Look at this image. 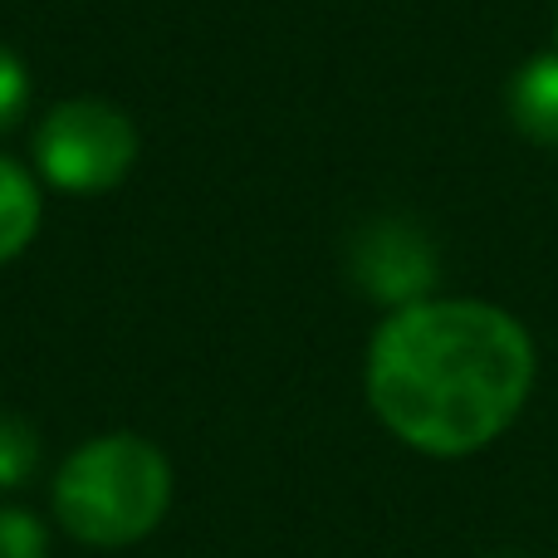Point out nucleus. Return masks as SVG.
I'll use <instances>...</instances> for the list:
<instances>
[{
	"mask_svg": "<svg viewBox=\"0 0 558 558\" xmlns=\"http://www.w3.org/2000/svg\"><path fill=\"white\" fill-rule=\"evenodd\" d=\"M510 118L530 143L558 147V54H539L510 78Z\"/></svg>",
	"mask_w": 558,
	"mask_h": 558,
	"instance_id": "423d86ee",
	"label": "nucleus"
},
{
	"mask_svg": "<svg viewBox=\"0 0 558 558\" xmlns=\"http://www.w3.org/2000/svg\"><path fill=\"white\" fill-rule=\"evenodd\" d=\"M0 558H49V530L20 505H0Z\"/></svg>",
	"mask_w": 558,
	"mask_h": 558,
	"instance_id": "6e6552de",
	"label": "nucleus"
},
{
	"mask_svg": "<svg viewBox=\"0 0 558 558\" xmlns=\"http://www.w3.org/2000/svg\"><path fill=\"white\" fill-rule=\"evenodd\" d=\"M353 279L363 294H373L377 304H416L432 299L436 284V251L416 226L407 221H373L353 241Z\"/></svg>",
	"mask_w": 558,
	"mask_h": 558,
	"instance_id": "20e7f679",
	"label": "nucleus"
},
{
	"mask_svg": "<svg viewBox=\"0 0 558 558\" xmlns=\"http://www.w3.org/2000/svg\"><path fill=\"white\" fill-rule=\"evenodd\" d=\"M25 108H29V69L15 49L0 45V133H10L25 118Z\"/></svg>",
	"mask_w": 558,
	"mask_h": 558,
	"instance_id": "1a4fd4ad",
	"label": "nucleus"
},
{
	"mask_svg": "<svg viewBox=\"0 0 558 558\" xmlns=\"http://www.w3.org/2000/svg\"><path fill=\"white\" fill-rule=\"evenodd\" d=\"M39 221H45V196H39L35 172L0 153V265L35 245Z\"/></svg>",
	"mask_w": 558,
	"mask_h": 558,
	"instance_id": "39448f33",
	"label": "nucleus"
},
{
	"mask_svg": "<svg viewBox=\"0 0 558 558\" xmlns=\"http://www.w3.org/2000/svg\"><path fill=\"white\" fill-rule=\"evenodd\" d=\"M534 338L485 299H416L367 343V402L402 446L436 461L475 456L534 392Z\"/></svg>",
	"mask_w": 558,
	"mask_h": 558,
	"instance_id": "f257e3e1",
	"label": "nucleus"
},
{
	"mask_svg": "<svg viewBox=\"0 0 558 558\" xmlns=\"http://www.w3.org/2000/svg\"><path fill=\"white\" fill-rule=\"evenodd\" d=\"M39 465V432L15 412H0V490H20Z\"/></svg>",
	"mask_w": 558,
	"mask_h": 558,
	"instance_id": "0eeeda50",
	"label": "nucleus"
},
{
	"mask_svg": "<svg viewBox=\"0 0 558 558\" xmlns=\"http://www.w3.org/2000/svg\"><path fill=\"white\" fill-rule=\"evenodd\" d=\"M49 505L69 539L88 549H128L172 510V465L137 432L94 436L59 465Z\"/></svg>",
	"mask_w": 558,
	"mask_h": 558,
	"instance_id": "f03ea898",
	"label": "nucleus"
},
{
	"mask_svg": "<svg viewBox=\"0 0 558 558\" xmlns=\"http://www.w3.org/2000/svg\"><path fill=\"white\" fill-rule=\"evenodd\" d=\"M505 558H520V554H505Z\"/></svg>",
	"mask_w": 558,
	"mask_h": 558,
	"instance_id": "9d476101",
	"label": "nucleus"
},
{
	"mask_svg": "<svg viewBox=\"0 0 558 558\" xmlns=\"http://www.w3.org/2000/svg\"><path fill=\"white\" fill-rule=\"evenodd\" d=\"M137 128L104 98H64L35 128V172L54 192L104 196L133 172Z\"/></svg>",
	"mask_w": 558,
	"mask_h": 558,
	"instance_id": "7ed1b4c3",
	"label": "nucleus"
}]
</instances>
